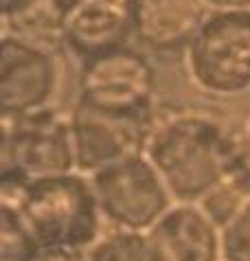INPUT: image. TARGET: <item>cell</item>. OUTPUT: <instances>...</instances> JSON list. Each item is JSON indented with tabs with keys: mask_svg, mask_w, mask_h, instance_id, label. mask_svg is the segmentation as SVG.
I'll return each instance as SVG.
<instances>
[{
	"mask_svg": "<svg viewBox=\"0 0 250 261\" xmlns=\"http://www.w3.org/2000/svg\"><path fill=\"white\" fill-rule=\"evenodd\" d=\"M143 154L176 202H200L229 178L241 154V132L211 110L158 106Z\"/></svg>",
	"mask_w": 250,
	"mask_h": 261,
	"instance_id": "6da1fadb",
	"label": "cell"
},
{
	"mask_svg": "<svg viewBox=\"0 0 250 261\" xmlns=\"http://www.w3.org/2000/svg\"><path fill=\"white\" fill-rule=\"evenodd\" d=\"M0 204L16 208L38 248L88 250L104 233L90 176L82 171L0 182Z\"/></svg>",
	"mask_w": 250,
	"mask_h": 261,
	"instance_id": "7a4b0ae2",
	"label": "cell"
},
{
	"mask_svg": "<svg viewBox=\"0 0 250 261\" xmlns=\"http://www.w3.org/2000/svg\"><path fill=\"white\" fill-rule=\"evenodd\" d=\"M182 60L204 95L233 99L250 92V9H211Z\"/></svg>",
	"mask_w": 250,
	"mask_h": 261,
	"instance_id": "3957f363",
	"label": "cell"
},
{
	"mask_svg": "<svg viewBox=\"0 0 250 261\" xmlns=\"http://www.w3.org/2000/svg\"><path fill=\"white\" fill-rule=\"evenodd\" d=\"M0 167V182H27L77 171L70 112L46 106L18 117H3Z\"/></svg>",
	"mask_w": 250,
	"mask_h": 261,
	"instance_id": "277c9868",
	"label": "cell"
},
{
	"mask_svg": "<svg viewBox=\"0 0 250 261\" xmlns=\"http://www.w3.org/2000/svg\"><path fill=\"white\" fill-rule=\"evenodd\" d=\"M156 86L147 53L128 44L79 64L77 101L119 117L149 119L158 108Z\"/></svg>",
	"mask_w": 250,
	"mask_h": 261,
	"instance_id": "5b68a950",
	"label": "cell"
},
{
	"mask_svg": "<svg viewBox=\"0 0 250 261\" xmlns=\"http://www.w3.org/2000/svg\"><path fill=\"white\" fill-rule=\"evenodd\" d=\"M90 182L110 228L149 230L176 202L145 154L130 156L92 173Z\"/></svg>",
	"mask_w": 250,
	"mask_h": 261,
	"instance_id": "8992f818",
	"label": "cell"
},
{
	"mask_svg": "<svg viewBox=\"0 0 250 261\" xmlns=\"http://www.w3.org/2000/svg\"><path fill=\"white\" fill-rule=\"evenodd\" d=\"M55 48L27 35L3 31L0 40V117H18L51 106L60 88Z\"/></svg>",
	"mask_w": 250,
	"mask_h": 261,
	"instance_id": "52a82bcc",
	"label": "cell"
},
{
	"mask_svg": "<svg viewBox=\"0 0 250 261\" xmlns=\"http://www.w3.org/2000/svg\"><path fill=\"white\" fill-rule=\"evenodd\" d=\"M77 171L92 176L130 156L143 154L149 119H132L101 112L75 101L70 110Z\"/></svg>",
	"mask_w": 250,
	"mask_h": 261,
	"instance_id": "ba28073f",
	"label": "cell"
},
{
	"mask_svg": "<svg viewBox=\"0 0 250 261\" xmlns=\"http://www.w3.org/2000/svg\"><path fill=\"white\" fill-rule=\"evenodd\" d=\"M134 40V0H75L64 16L62 48L84 64Z\"/></svg>",
	"mask_w": 250,
	"mask_h": 261,
	"instance_id": "9c48e42d",
	"label": "cell"
},
{
	"mask_svg": "<svg viewBox=\"0 0 250 261\" xmlns=\"http://www.w3.org/2000/svg\"><path fill=\"white\" fill-rule=\"evenodd\" d=\"M211 7L207 0H134V40L154 55H182Z\"/></svg>",
	"mask_w": 250,
	"mask_h": 261,
	"instance_id": "30bf717a",
	"label": "cell"
},
{
	"mask_svg": "<svg viewBox=\"0 0 250 261\" xmlns=\"http://www.w3.org/2000/svg\"><path fill=\"white\" fill-rule=\"evenodd\" d=\"M147 233L165 261H222V228L197 202H173Z\"/></svg>",
	"mask_w": 250,
	"mask_h": 261,
	"instance_id": "8fae6325",
	"label": "cell"
},
{
	"mask_svg": "<svg viewBox=\"0 0 250 261\" xmlns=\"http://www.w3.org/2000/svg\"><path fill=\"white\" fill-rule=\"evenodd\" d=\"M86 261H165L147 230L110 228L86 250Z\"/></svg>",
	"mask_w": 250,
	"mask_h": 261,
	"instance_id": "7c38bea8",
	"label": "cell"
},
{
	"mask_svg": "<svg viewBox=\"0 0 250 261\" xmlns=\"http://www.w3.org/2000/svg\"><path fill=\"white\" fill-rule=\"evenodd\" d=\"M38 250L16 208L0 204V261H31Z\"/></svg>",
	"mask_w": 250,
	"mask_h": 261,
	"instance_id": "4fadbf2b",
	"label": "cell"
},
{
	"mask_svg": "<svg viewBox=\"0 0 250 261\" xmlns=\"http://www.w3.org/2000/svg\"><path fill=\"white\" fill-rule=\"evenodd\" d=\"M222 261H250V200L222 226Z\"/></svg>",
	"mask_w": 250,
	"mask_h": 261,
	"instance_id": "5bb4252c",
	"label": "cell"
},
{
	"mask_svg": "<svg viewBox=\"0 0 250 261\" xmlns=\"http://www.w3.org/2000/svg\"><path fill=\"white\" fill-rule=\"evenodd\" d=\"M31 261H86V252L72 248H40Z\"/></svg>",
	"mask_w": 250,
	"mask_h": 261,
	"instance_id": "9a60e30c",
	"label": "cell"
},
{
	"mask_svg": "<svg viewBox=\"0 0 250 261\" xmlns=\"http://www.w3.org/2000/svg\"><path fill=\"white\" fill-rule=\"evenodd\" d=\"M42 0H0V13H3V22H11L20 16H24L27 11H31L35 5H40Z\"/></svg>",
	"mask_w": 250,
	"mask_h": 261,
	"instance_id": "2e32d148",
	"label": "cell"
},
{
	"mask_svg": "<svg viewBox=\"0 0 250 261\" xmlns=\"http://www.w3.org/2000/svg\"><path fill=\"white\" fill-rule=\"evenodd\" d=\"M211 9H250V0H207Z\"/></svg>",
	"mask_w": 250,
	"mask_h": 261,
	"instance_id": "e0dca14e",
	"label": "cell"
},
{
	"mask_svg": "<svg viewBox=\"0 0 250 261\" xmlns=\"http://www.w3.org/2000/svg\"><path fill=\"white\" fill-rule=\"evenodd\" d=\"M241 143H244V151H246L248 158H250V119H248V123H246L244 132H241Z\"/></svg>",
	"mask_w": 250,
	"mask_h": 261,
	"instance_id": "ac0fdd59",
	"label": "cell"
}]
</instances>
